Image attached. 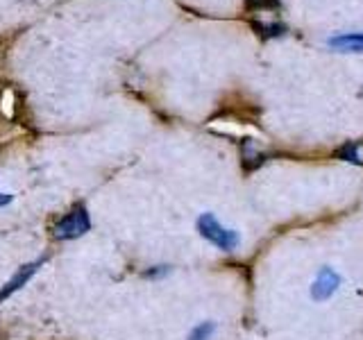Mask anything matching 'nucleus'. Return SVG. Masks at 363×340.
<instances>
[{"label": "nucleus", "mask_w": 363, "mask_h": 340, "mask_svg": "<svg viewBox=\"0 0 363 340\" xmlns=\"http://www.w3.org/2000/svg\"><path fill=\"white\" fill-rule=\"evenodd\" d=\"M336 157H340L343 162H350V164H359L361 166V157H359V145H357V141H350V143H345L340 150L336 152Z\"/></svg>", "instance_id": "6e6552de"}, {"label": "nucleus", "mask_w": 363, "mask_h": 340, "mask_svg": "<svg viewBox=\"0 0 363 340\" xmlns=\"http://www.w3.org/2000/svg\"><path fill=\"white\" fill-rule=\"evenodd\" d=\"M170 272H173V268H170V266H152V268H147L143 272V277L145 279H164V277L170 275Z\"/></svg>", "instance_id": "1a4fd4ad"}, {"label": "nucleus", "mask_w": 363, "mask_h": 340, "mask_svg": "<svg viewBox=\"0 0 363 340\" xmlns=\"http://www.w3.org/2000/svg\"><path fill=\"white\" fill-rule=\"evenodd\" d=\"M91 232V218L84 204H77L68 211L64 218L55 225V238L57 241H75Z\"/></svg>", "instance_id": "f03ea898"}, {"label": "nucleus", "mask_w": 363, "mask_h": 340, "mask_svg": "<svg viewBox=\"0 0 363 340\" xmlns=\"http://www.w3.org/2000/svg\"><path fill=\"white\" fill-rule=\"evenodd\" d=\"M329 48L340 50V52H363V32H350V34H338L327 41Z\"/></svg>", "instance_id": "39448f33"}, {"label": "nucleus", "mask_w": 363, "mask_h": 340, "mask_svg": "<svg viewBox=\"0 0 363 340\" xmlns=\"http://www.w3.org/2000/svg\"><path fill=\"white\" fill-rule=\"evenodd\" d=\"M216 329H218V324H216L213 320H202V322H198L196 327L191 329L186 340H211L213 334H216Z\"/></svg>", "instance_id": "423d86ee"}, {"label": "nucleus", "mask_w": 363, "mask_h": 340, "mask_svg": "<svg viewBox=\"0 0 363 340\" xmlns=\"http://www.w3.org/2000/svg\"><path fill=\"white\" fill-rule=\"evenodd\" d=\"M252 28L259 32V37L264 39H270V37H279V34L286 32V26L284 23H270V26H264V23H252Z\"/></svg>", "instance_id": "0eeeda50"}, {"label": "nucleus", "mask_w": 363, "mask_h": 340, "mask_svg": "<svg viewBox=\"0 0 363 340\" xmlns=\"http://www.w3.org/2000/svg\"><path fill=\"white\" fill-rule=\"evenodd\" d=\"M196 230L204 241L211 243L213 247H218L220 252H234V249L241 245V234L236 230H230V227H225L211 211H204L198 215Z\"/></svg>", "instance_id": "f257e3e1"}, {"label": "nucleus", "mask_w": 363, "mask_h": 340, "mask_svg": "<svg viewBox=\"0 0 363 340\" xmlns=\"http://www.w3.org/2000/svg\"><path fill=\"white\" fill-rule=\"evenodd\" d=\"M11 202H14V196H11V193H0V209H5Z\"/></svg>", "instance_id": "9b49d317"}, {"label": "nucleus", "mask_w": 363, "mask_h": 340, "mask_svg": "<svg viewBox=\"0 0 363 340\" xmlns=\"http://www.w3.org/2000/svg\"><path fill=\"white\" fill-rule=\"evenodd\" d=\"M340 283H343V277L332 266H323L318 270V275L313 277L311 286H309V295L313 302H327L332 300L334 295L338 293Z\"/></svg>", "instance_id": "7ed1b4c3"}, {"label": "nucleus", "mask_w": 363, "mask_h": 340, "mask_svg": "<svg viewBox=\"0 0 363 340\" xmlns=\"http://www.w3.org/2000/svg\"><path fill=\"white\" fill-rule=\"evenodd\" d=\"M45 264V256L37 259V261H30V264H23L14 275L9 277V281H5V286L0 288V304H3L5 300H9L11 295L18 293L23 286H28L30 279L37 275V272L41 270V266Z\"/></svg>", "instance_id": "20e7f679"}, {"label": "nucleus", "mask_w": 363, "mask_h": 340, "mask_svg": "<svg viewBox=\"0 0 363 340\" xmlns=\"http://www.w3.org/2000/svg\"><path fill=\"white\" fill-rule=\"evenodd\" d=\"M250 9H279V0H245Z\"/></svg>", "instance_id": "9d476101"}]
</instances>
